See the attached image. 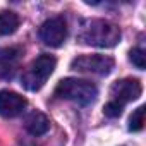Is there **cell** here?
<instances>
[{
    "label": "cell",
    "mask_w": 146,
    "mask_h": 146,
    "mask_svg": "<svg viewBox=\"0 0 146 146\" xmlns=\"http://www.w3.org/2000/svg\"><path fill=\"white\" fill-rule=\"evenodd\" d=\"M55 65H57V60L53 55H48V53L40 55L24 70V74L21 78V84L28 91H40L48 81V78L53 74Z\"/></svg>",
    "instance_id": "obj_3"
},
{
    "label": "cell",
    "mask_w": 146,
    "mask_h": 146,
    "mask_svg": "<svg viewBox=\"0 0 146 146\" xmlns=\"http://www.w3.org/2000/svg\"><path fill=\"white\" fill-rule=\"evenodd\" d=\"M26 105H28L26 98L21 96L19 93L7 91V90L0 91V115L2 117H7V119L17 117L19 113H23Z\"/></svg>",
    "instance_id": "obj_8"
},
{
    "label": "cell",
    "mask_w": 146,
    "mask_h": 146,
    "mask_svg": "<svg viewBox=\"0 0 146 146\" xmlns=\"http://www.w3.org/2000/svg\"><path fill=\"white\" fill-rule=\"evenodd\" d=\"M129 58L137 69H144L146 67V53H144L143 48H132L129 52Z\"/></svg>",
    "instance_id": "obj_12"
},
{
    "label": "cell",
    "mask_w": 146,
    "mask_h": 146,
    "mask_svg": "<svg viewBox=\"0 0 146 146\" xmlns=\"http://www.w3.org/2000/svg\"><path fill=\"white\" fill-rule=\"evenodd\" d=\"M23 57V48L19 46H5L0 50V78L11 79L19 69Z\"/></svg>",
    "instance_id": "obj_7"
},
{
    "label": "cell",
    "mask_w": 146,
    "mask_h": 146,
    "mask_svg": "<svg viewBox=\"0 0 146 146\" xmlns=\"http://www.w3.org/2000/svg\"><path fill=\"white\" fill-rule=\"evenodd\" d=\"M24 127H26V131H28L31 136H36V137H38V136H43V134L48 132V129H50V120H48V117H46L43 112L35 110V112H31V113L26 117Z\"/></svg>",
    "instance_id": "obj_9"
},
{
    "label": "cell",
    "mask_w": 146,
    "mask_h": 146,
    "mask_svg": "<svg viewBox=\"0 0 146 146\" xmlns=\"http://www.w3.org/2000/svg\"><path fill=\"white\" fill-rule=\"evenodd\" d=\"M78 38L81 43L90 45V46H98V48H112L115 46L122 33L117 24L105 21V19H84L79 24L78 29Z\"/></svg>",
    "instance_id": "obj_1"
},
{
    "label": "cell",
    "mask_w": 146,
    "mask_h": 146,
    "mask_svg": "<svg viewBox=\"0 0 146 146\" xmlns=\"http://www.w3.org/2000/svg\"><path fill=\"white\" fill-rule=\"evenodd\" d=\"M143 93V86L137 79H132V78H125V79H119L112 84L110 88V95H112V100L120 103L122 107L129 102H134L141 96Z\"/></svg>",
    "instance_id": "obj_6"
},
{
    "label": "cell",
    "mask_w": 146,
    "mask_h": 146,
    "mask_svg": "<svg viewBox=\"0 0 146 146\" xmlns=\"http://www.w3.org/2000/svg\"><path fill=\"white\" fill-rule=\"evenodd\" d=\"M115 67V60L108 55H79L70 62V69L86 74H96V76H108Z\"/></svg>",
    "instance_id": "obj_4"
},
{
    "label": "cell",
    "mask_w": 146,
    "mask_h": 146,
    "mask_svg": "<svg viewBox=\"0 0 146 146\" xmlns=\"http://www.w3.org/2000/svg\"><path fill=\"white\" fill-rule=\"evenodd\" d=\"M122 108H124V107H122L120 103L110 100V102L103 107V113H105L107 117H110V119H115V117H119V115L122 113Z\"/></svg>",
    "instance_id": "obj_13"
},
{
    "label": "cell",
    "mask_w": 146,
    "mask_h": 146,
    "mask_svg": "<svg viewBox=\"0 0 146 146\" xmlns=\"http://www.w3.org/2000/svg\"><path fill=\"white\" fill-rule=\"evenodd\" d=\"M19 26V17L12 11H2L0 12V36L12 35Z\"/></svg>",
    "instance_id": "obj_10"
},
{
    "label": "cell",
    "mask_w": 146,
    "mask_h": 146,
    "mask_svg": "<svg viewBox=\"0 0 146 146\" xmlns=\"http://www.w3.org/2000/svg\"><path fill=\"white\" fill-rule=\"evenodd\" d=\"M40 38L46 46H52V48L62 46L65 38H67V23H65V19L60 17V16L46 19L40 28Z\"/></svg>",
    "instance_id": "obj_5"
},
{
    "label": "cell",
    "mask_w": 146,
    "mask_h": 146,
    "mask_svg": "<svg viewBox=\"0 0 146 146\" xmlns=\"http://www.w3.org/2000/svg\"><path fill=\"white\" fill-rule=\"evenodd\" d=\"M143 125H144V107H137L129 119V131L137 132L143 129Z\"/></svg>",
    "instance_id": "obj_11"
},
{
    "label": "cell",
    "mask_w": 146,
    "mask_h": 146,
    "mask_svg": "<svg viewBox=\"0 0 146 146\" xmlns=\"http://www.w3.org/2000/svg\"><path fill=\"white\" fill-rule=\"evenodd\" d=\"M55 96H58L62 100L74 102L81 107H88L96 100L98 90L93 83H90L86 79L67 78V79L58 81V84L55 88Z\"/></svg>",
    "instance_id": "obj_2"
}]
</instances>
